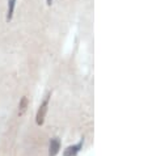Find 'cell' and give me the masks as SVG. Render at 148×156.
<instances>
[{
  "mask_svg": "<svg viewBox=\"0 0 148 156\" xmlns=\"http://www.w3.org/2000/svg\"><path fill=\"white\" fill-rule=\"evenodd\" d=\"M50 97H51V92L46 93L43 101L41 102L40 108L37 110V114H36V123L38 126H42L43 122H45V118H46V113H47V109H49V101H50Z\"/></svg>",
  "mask_w": 148,
  "mask_h": 156,
  "instance_id": "6da1fadb",
  "label": "cell"
},
{
  "mask_svg": "<svg viewBox=\"0 0 148 156\" xmlns=\"http://www.w3.org/2000/svg\"><path fill=\"white\" fill-rule=\"evenodd\" d=\"M60 146H62V142H60L59 138H53L50 140L49 144V156H56L60 151Z\"/></svg>",
  "mask_w": 148,
  "mask_h": 156,
  "instance_id": "7a4b0ae2",
  "label": "cell"
},
{
  "mask_svg": "<svg viewBox=\"0 0 148 156\" xmlns=\"http://www.w3.org/2000/svg\"><path fill=\"white\" fill-rule=\"evenodd\" d=\"M83 143H84V140L81 139L79 143H77V144L67 147V148L63 151V156H76L81 151V148H83Z\"/></svg>",
  "mask_w": 148,
  "mask_h": 156,
  "instance_id": "3957f363",
  "label": "cell"
},
{
  "mask_svg": "<svg viewBox=\"0 0 148 156\" xmlns=\"http://www.w3.org/2000/svg\"><path fill=\"white\" fill-rule=\"evenodd\" d=\"M28 105H29V100L26 96H23V98L20 100V104H19V115H24L25 112L28 109Z\"/></svg>",
  "mask_w": 148,
  "mask_h": 156,
  "instance_id": "277c9868",
  "label": "cell"
},
{
  "mask_svg": "<svg viewBox=\"0 0 148 156\" xmlns=\"http://www.w3.org/2000/svg\"><path fill=\"white\" fill-rule=\"evenodd\" d=\"M15 7H16V0H8V12H7V21H11V20H12V17H13Z\"/></svg>",
  "mask_w": 148,
  "mask_h": 156,
  "instance_id": "5b68a950",
  "label": "cell"
},
{
  "mask_svg": "<svg viewBox=\"0 0 148 156\" xmlns=\"http://www.w3.org/2000/svg\"><path fill=\"white\" fill-rule=\"evenodd\" d=\"M46 3H47V5H51V4H53V0H46Z\"/></svg>",
  "mask_w": 148,
  "mask_h": 156,
  "instance_id": "8992f818",
  "label": "cell"
}]
</instances>
